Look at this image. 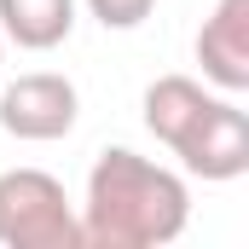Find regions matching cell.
Here are the masks:
<instances>
[{
	"instance_id": "obj_2",
	"label": "cell",
	"mask_w": 249,
	"mask_h": 249,
	"mask_svg": "<svg viewBox=\"0 0 249 249\" xmlns=\"http://www.w3.org/2000/svg\"><path fill=\"white\" fill-rule=\"evenodd\" d=\"M0 249H87L64 180H53L47 168L0 174Z\"/></svg>"
},
{
	"instance_id": "obj_6",
	"label": "cell",
	"mask_w": 249,
	"mask_h": 249,
	"mask_svg": "<svg viewBox=\"0 0 249 249\" xmlns=\"http://www.w3.org/2000/svg\"><path fill=\"white\" fill-rule=\"evenodd\" d=\"M209 99H214V93H209L203 81H191V75H157V81L145 87V127L174 151L191 127H197V116L209 110Z\"/></svg>"
},
{
	"instance_id": "obj_7",
	"label": "cell",
	"mask_w": 249,
	"mask_h": 249,
	"mask_svg": "<svg viewBox=\"0 0 249 249\" xmlns=\"http://www.w3.org/2000/svg\"><path fill=\"white\" fill-rule=\"evenodd\" d=\"M75 29V0H0V41L23 53H53Z\"/></svg>"
},
{
	"instance_id": "obj_5",
	"label": "cell",
	"mask_w": 249,
	"mask_h": 249,
	"mask_svg": "<svg viewBox=\"0 0 249 249\" xmlns=\"http://www.w3.org/2000/svg\"><path fill=\"white\" fill-rule=\"evenodd\" d=\"M197 64L220 93H249V0H214L197 29Z\"/></svg>"
},
{
	"instance_id": "obj_4",
	"label": "cell",
	"mask_w": 249,
	"mask_h": 249,
	"mask_svg": "<svg viewBox=\"0 0 249 249\" xmlns=\"http://www.w3.org/2000/svg\"><path fill=\"white\" fill-rule=\"evenodd\" d=\"M174 157H180L186 174L209 180V186L244 180L249 174V116L238 110V99L232 93H214L209 110L197 116V127L174 145Z\"/></svg>"
},
{
	"instance_id": "obj_9",
	"label": "cell",
	"mask_w": 249,
	"mask_h": 249,
	"mask_svg": "<svg viewBox=\"0 0 249 249\" xmlns=\"http://www.w3.org/2000/svg\"><path fill=\"white\" fill-rule=\"evenodd\" d=\"M0 47H6V41H0Z\"/></svg>"
},
{
	"instance_id": "obj_3",
	"label": "cell",
	"mask_w": 249,
	"mask_h": 249,
	"mask_svg": "<svg viewBox=\"0 0 249 249\" xmlns=\"http://www.w3.org/2000/svg\"><path fill=\"white\" fill-rule=\"evenodd\" d=\"M81 116V93L70 75H53V70H29L18 81L0 87V127L12 139H29V145H47V139H64Z\"/></svg>"
},
{
	"instance_id": "obj_8",
	"label": "cell",
	"mask_w": 249,
	"mask_h": 249,
	"mask_svg": "<svg viewBox=\"0 0 249 249\" xmlns=\"http://www.w3.org/2000/svg\"><path fill=\"white\" fill-rule=\"evenodd\" d=\"M87 12H93L105 29H139V23L157 12V0H87Z\"/></svg>"
},
{
	"instance_id": "obj_1",
	"label": "cell",
	"mask_w": 249,
	"mask_h": 249,
	"mask_svg": "<svg viewBox=\"0 0 249 249\" xmlns=\"http://www.w3.org/2000/svg\"><path fill=\"white\" fill-rule=\"evenodd\" d=\"M75 214H81V244L93 249H162L186 232L191 191L174 168L127 145H105L93 157L87 197Z\"/></svg>"
}]
</instances>
